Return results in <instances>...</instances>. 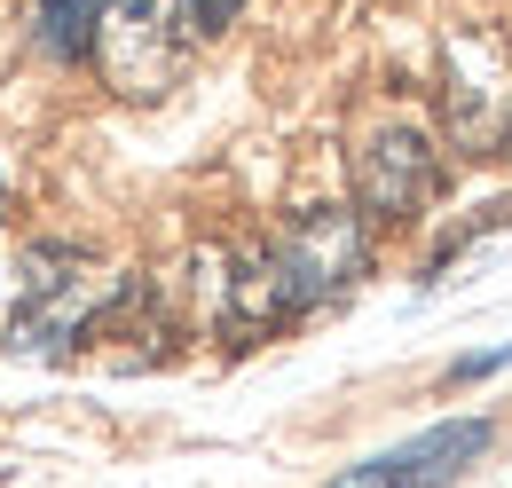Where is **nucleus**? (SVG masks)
<instances>
[{
    "label": "nucleus",
    "mask_w": 512,
    "mask_h": 488,
    "mask_svg": "<svg viewBox=\"0 0 512 488\" xmlns=\"http://www.w3.org/2000/svg\"><path fill=\"white\" fill-rule=\"evenodd\" d=\"M442 134L465 158L512 142V40L497 24H457L442 40Z\"/></svg>",
    "instance_id": "obj_3"
},
{
    "label": "nucleus",
    "mask_w": 512,
    "mask_h": 488,
    "mask_svg": "<svg viewBox=\"0 0 512 488\" xmlns=\"http://www.w3.org/2000/svg\"><path fill=\"white\" fill-rule=\"evenodd\" d=\"M237 8H245V0H197V24H205V40H213V32H221Z\"/></svg>",
    "instance_id": "obj_7"
},
{
    "label": "nucleus",
    "mask_w": 512,
    "mask_h": 488,
    "mask_svg": "<svg viewBox=\"0 0 512 488\" xmlns=\"http://www.w3.org/2000/svg\"><path fill=\"white\" fill-rule=\"evenodd\" d=\"M347 174H355V213L363 221H418L434 205V189H442V142H434L426 119L386 111V119H371L355 134Z\"/></svg>",
    "instance_id": "obj_4"
},
{
    "label": "nucleus",
    "mask_w": 512,
    "mask_h": 488,
    "mask_svg": "<svg viewBox=\"0 0 512 488\" xmlns=\"http://www.w3.org/2000/svg\"><path fill=\"white\" fill-rule=\"evenodd\" d=\"M0 213H8V182H0Z\"/></svg>",
    "instance_id": "obj_8"
},
{
    "label": "nucleus",
    "mask_w": 512,
    "mask_h": 488,
    "mask_svg": "<svg viewBox=\"0 0 512 488\" xmlns=\"http://www.w3.org/2000/svg\"><path fill=\"white\" fill-rule=\"evenodd\" d=\"M111 292L119 284H103L79 244H32L24 252V300H16V323H8V347L16 355H71L79 339H95Z\"/></svg>",
    "instance_id": "obj_2"
},
{
    "label": "nucleus",
    "mask_w": 512,
    "mask_h": 488,
    "mask_svg": "<svg viewBox=\"0 0 512 488\" xmlns=\"http://www.w3.org/2000/svg\"><path fill=\"white\" fill-rule=\"evenodd\" d=\"M103 8H111V0H40V8H32V48H40V56H56V63L95 56Z\"/></svg>",
    "instance_id": "obj_6"
},
{
    "label": "nucleus",
    "mask_w": 512,
    "mask_h": 488,
    "mask_svg": "<svg viewBox=\"0 0 512 488\" xmlns=\"http://www.w3.org/2000/svg\"><path fill=\"white\" fill-rule=\"evenodd\" d=\"M197 48H205L197 0H111L103 32H95V71H103L111 95L158 103V95H174L190 79Z\"/></svg>",
    "instance_id": "obj_1"
},
{
    "label": "nucleus",
    "mask_w": 512,
    "mask_h": 488,
    "mask_svg": "<svg viewBox=\"0 0 512 488\" xmlns=\"http://www.w3.org/2000/svg\"><path fill=\"white\" fill-rule=\"evenodd\" d=\"M489 449H497L489 418H442V426H426L410 441H394V449H379V457H363V465H347L331 488H457Z\"/></svg>",
    "instance_id": "obj_5"
}]
</instances>
